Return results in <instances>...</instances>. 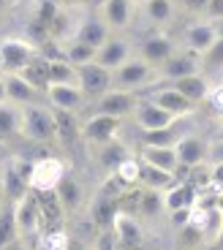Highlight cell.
<instances>
[{
	"instance_id": "e575fe53",
	"label": "cell",
	"mask_w": 223,
	"mask_h": 250,
	"mask_svg": "<svg viewBox=\"0 0 223 250\" xmlns=\"http://www.w3.org/2000/svg\"><path fill=\"white\" fill-rule=\"evenodd\" d=\"M199 62H201V74H212V71H218L221 74L223 71V38H215L212 41V46L204 52V55H199Z\"/></svg>"
},
{
	"instance_id": "f6af8a7d",
	"label": "cell",
	"mask_w": 223,
	"mask_h": 250,
	"mask_svg": "<svg viewBox=\"0 0 223 250\" xmlns=\"http://www.w3.org/2000/svg\"><path fill=\"white\" fill-rule=\"evenodd\" d=\"M210 25H212L215 38H223V17H221V19H210Z\"/></svg>"
},
{
	"instance_id": "4fadbf2b",
	"label": "cell",
	"mask_w": 223,
	"mask_h": 250,
	"mask_svg": "<svg viewBox=\"0 0 223 250\" xmlns=\"http://www.w3.org/2000/svg\"><path fill=\"white\" fill-rule=\"evenodd\" d=\"M134 55H136V52H134V44H131L128 38L120 36V33H112L104 44L98 46V52H95V62L104 65V68H109V71H114L117 65H123V62Z\"/></svg>"
},
{
	"instance_id": "4dcf8cb0",
	"label": "cell",
	"mask_w": 223,
	"mask_h": 250,
	"mask_svg": "<svg viewBox=\"0 0 223 250\" xmlns=\"http://www.w3.org/2000/svg\"><path fill=\"white\" fill-rule=\"evenodd\" d=\"M55 123H57V142L71 144L74 139H82V123L76 120L74 112H57L55 109Z\"/></svg>"
},
{
	"instance_id": "7402d4cb",
	"label": "cell",
	"mask_w": 223,
	"mask_h": 250,
	"mask_svg": "<svg viewBox=\"0 0 223 250\" xmlns=\"http://www.w3.org/2000/svg\"><path fill=\"white\" fill-rule=\"evenodd\" d=\"M139 161H144V163H150V166H158V169L172 171V174L180 177V158H177V147H155V144H142Z\"/></svg>"
},
{
	"instance_id": "e0dca14e",
	"label": "cell",
	"mask_w": 223,
	"mask_h": 250,
	"mask_svg": "<svg viewBox=\"0 0 223 250\" xmlns=\"http://www.w3.org/2000/svg\"><path fill=\"white\" fill-rule=\"evenodd\" d=\"M109 36H112V27L104 22V17H101L98 11H90L87 17H82L79 25L71 33V38H76V41H82V44H87V46H95V49H98Z\"/></svg>"
},
{
	"instance_id": "d4e9b609",
	"label": "cell",
	"mask_w": 223,
	"mask_h": 250,
	"mask_svg": "<svg viewBox=\"0 0 223 250\" xmlns=\"http://www.w3.org/2000/svg\"><path fill=\"white\" fill-rule=\"evenodd\" d=\"M161 199H163V209H166V212H177V209H191V207L196 204L199 193H196L193 185L177 180L172 188L161 190Z\"/></svg>"
},
{
	"instance_id": "5bb4252c",
	"label": "cell",
	"mask_w": 223,
	"mask_h": 250,
	"mask_svg": "<svg viewBox=\"0 0 223 250\" xmlns=\"http://www.w3.org/2000/svg\"><path fill=\"white\" fill-rule=\"evenodd\" d=\"M44 95H46V104H49L52 109H57V112L79 114V109L87 104V98H85L79 84H46Z\"/></svg>"
},
{
	"instance_id": "ba28073f",
	"label": "cell",
	"mask_w": 223,
	"mask_h": 250,
	"mask_svg": "<svg viewBox=\"0 0 223 250\" xmlns=\"http://www.w3.org/2000/svg\"><path fill=\"white\" fill-rule=\"evenodd\" d=\"M139 98L136 93H128V90H114L112 87L109 93H104L101 98L93 101V112L90 114H109V117H131L134 109H136Z\"/></svg>"
},
{
	"instance_id": "60d3db41",
	"label": "cell",
	"mask_w": 223,
	"mask_h": 250,
	"mask_svg": "<svg viewBox=\"0 0 223 250\" xmlns=\"http://www.w3.org/2000/svg\"><path fill=\"white\" fill-rule=\"evenodd\" d=\"M207 3L210 0H177V6H182L185 11L196 14V17H204L207 14Z\"/></svg>"
},
{
	"instance_id": "d6a6232c",
	"label": "cell",
	"mask_w": 223,
	"mask_h": 250,
	"mask_svg": "<svg viewBox=\"0 0 223 250\" xmlns=\"http://www.w3.org/2000/svg\"><path fill=\"white\" fill-rule=\"evenodd\" d=\"M63 57L68 62H74V65H85V62H93L95 60V46H87L82 44V41H76V38H68V41H63Z\"/></svg>"
},
{
	"instance_id": "ac0fdd59",
	"label": "cell",
	"mask_w": 223,
	"mask_h": 250,
	"mask_svg": "<svg viewBox=\"0 0 223 250\" xmlns=\"http://www.w3.org/2000/svg\"><path fill=\"white\" fill-rule=\"evenodd\" d=\"M134 123L142 128V131H158V128H169V125H174L180 117H174L172 112H166V109L155 106L153 101H139L136 109H134Z\"/></svg>"
},
{
	"instance_id": "9c48e42d",
	"label": "cell",
	"mask_w": 223,
	"mask_h": 250,
	"mask_svg": "<svg viewBox=\"0 0 223 250\" xmlns=\"http://www.w3.org/2000/svg\"><path fill=\"white\" fill-rule=\"evenodd\" d=\"M79 71V87L85 93V98L93 104L95 98H101L104 93L112 90V71L98 65V62H85V65H76Z\"/></svg>"
},
{
	"instance_id": "4316f807",
	"label": "cell",
	"mask_w": 223,
	"mask_h": 250,
	"mask_svg": "<svg viewBox=\"0 0 223 250\" xmlns=\"http://www.w3.org/2000/svg\"><path fill=\"white\" fill-rule=\"evenodd\" d=\"M17 136H22V106L3 101L0 104V144L14 142Z\"/></svg>"
},
{
	"instance_id": "cb8c5ba5",
	"label": "cell",
	"mask_w": 223,
	"mask_h": 250,
	"mask_svg": "<svg viewBox=\"0 0 223 250\" xmlns=\"http://www.w3.org/2000/svg\"><path fill=\"white\" fill-rule=\"evenodd\" d=\"M55 196H57V201L63 204L66 215L79 212L82 204H85V188H82V182L76 180L74 174H68V171H66V177L60 180V185L55 188Z\"/></svg>"
},
{
	"instance_id": "7a4b0ae2",
	"label": "cell",
	"mask_w": 223,
	"mask_h": 250,
	"mask_svg": "<svg viewBox=\"0 0 223 250\" xmlns=\"http://www.w3.org/2000/svg\"><path fill=\"white\" fill-rule=\"evenodd\" d=\"M22 139L33 144H49L57 142V123H55V109L44 104H30L22 106Z\"/></svg>"
},
{
	"instance_id": "484cf974",
	"label": "cell",
	"mask_w": 223,
	"mask_h": 250,
	"mask_svg": "<svg viewBox=\"0 0 223 250\" xmlns=\"http://www.w3.org/2000/svg\"><path fill=\"white\" fill-rule=\"evenodd\" d=\"M120 204H117V196H109L106 190H98L93 201H90V209H87V218L93 220L98 229H112V220L117 215Z\"/></svg>"
},
{
	"instance_id": "ab89813d",
	"label": "cell",
	"mask_w": 223,
	"mask_h": 250,
	"mask_svg": "<svg viewBox=\"0 0 223 250\" xmlns=\"http://www.w3.org/2000/svg\"><path fill=\"white\" fill-rule=\"evenodd\" d=\"M207 104H210V109H215V112H223V82H218V84H212L210 93H207Z\"/></svg>"
},
{
	"instance_id": "c3c4849f",
	"label": "cell",
	"mask_w": 223,
	"mask_h": 250,
	"mask_svg": "<svg viewBox=\"0 0 223 250\" xmlns=\"http://www.w3.org/2000/svg\"><path fill=\"white\" fill-rule=\"evenodd\" d=\"M11 6H14V0H0V17H3V14H6Z\"/></svg>"
},
{
	"instance_id": "836d02e7",
	"label": "cell",
	"mask_w": 223,
	"mask_h": 250,
	"mask_svg": "<svg viewBox=\"0 0 223 250\" xmlns=\"http://www.w3.org/2000/svg\"><path fill=\"white\" fill-rule=\"evenodd\" d=\"M139 171H142V163H139V158L128 155V158H123V161L114 166V171H109V174H114L125 188H134V185H139Z\"/></svg>"
},
{
	"instance_id": "83f0119b",
	"label": "cell",
	"mask_w": 223,
	"mask_h": 250,
	"mask_svg": "<svg viewBox=\"0 0 223 250\" xmlns=\"http://www.w3.org/2000/svg\"><path fill=\"white\" fill-rule=\"evenodd\" d=\"M166 84H172L174 90H180L191 104H201V101L207 98V93H210V87H212L204 74H191V76H182V79H177V82H166Z\"/></svg>"
},
{
	"instance_id": "b9f144b4",
	"label": "cell",
	"mask_w": 223,
	"mask_h": 250,
	"mask_svg": "<svg viewBox=\"0 0 223 250\" xmlns=\"http://www.w3.org/2000/svg\"><path fill=\"white\" fill-rule=\"evenodd\" d=\"M114 242H117V237H114V231H104L98 237V245H95V250H114Z\"/></svg>"
},
{
	"instance_id": "8d00e7d4",
	"label": "cell",
	"mask_w": 223,
	"mask_h": 250,
	"mask_svg": "<svg viewBox=\"0 0 223 250\" xmlns=\"http://www.w3.org/2000/svg\"><path fill=\"white\" fill-rule=\"evenodd\" d=\"M123 158H128V150H125L117 139L109 142V144H101V166H104L106 171H114V166H117Z\"/></svg>"
},
{
	"instance_id": "2e32d148",
	"label": "cell",
	"mask_w": 223,
	"mask_h": 250,
	"mask_svg": "<svg viewBox=\"0 0 223 250\" xmlns=\"http://www.w3.org/2000/svg\"><path fill=\"white\" fill-rule=\"evenodd\" d=\"M139 11L136 0H104V6L98 8V14L104 17V22L112 27V33L125 30L134 25V17Z\"/></svg>"
},
{
	"instance_id": "f546056e",
	"label": "cell",
	"mask_w": 223,
	"mask_h": 250,
	"mask_svg": "<svg viewBox=\"0 0 223 250\" xmlns=\"http://www.w3.org/2000/svg\"><path fill=\"white\" fill-rule=\"evenodd\" d=\"M46 74H49V84H79V71L66 57L46 62Z\"/></svg>"
},
{
	"instance_id": "603a6c76",
	"label": "cell",
	"mask_w": 223,
	"mask_h": 250,
	"mask_svg": "<svg viewBox=\"0 0 223 250\" xmlns=\"http://www.w3.org/2000/svg\"><path fill=\"white\" fill-rule=\"evenodd\" d=\"M212 41H215V33H212L210 19H199V22L188 25L185 33H182V44H185V49L193 52V55H204L212 46Z\"/></svg>"
},
{
	"instance_id": "ffe728a7",
	"label": "cell",
	"mask_w": 223,
	"mask_h": 250,
	"mask_svg": "<svg viewBox=\"0 0 223 250\" xmlns=\"http://www.w3.org/2000/svg\"><path fill=\"white\" fill-rule=\"evenodd\" d=\"M207 152H210V142H204L196 133H185L177 144V158H180V169H193L207 163Z\"/></svg>"
},
{
	"instance_id": "52a82bcc",
	"label": "cell",
	"mask_w": 223,
	"mask_h": 250,
	"mask_svg": "<svg viewBox=\"0 0 223 250\" xmlns=\"http://www.w3.org/2000/svg\"><path fill=\"white\" fill-rule=\"evenodd\" d=\"M120 125H123L120 117H109V114H87V117L82 120V139H85L87 144H95V147L109 144V142L117 139Z\"/></svg>"
},
{
	"instance_id": "ee69618b",
	"label": "cell",
	"mask_w": 223,
	"mask_h": 250,
	"mask_svg": "<svg viewBox=\"0 0 223 250\" xmlns=\"http://www.w3.org/2000/svg\"><path fill=\"white\" fill-rule=\"evenodd\" d=\"M0 250H27V242L22 237H17V239H11L8 245H3Z\"/></svg>"
},
{
	"instance_id": "d590c367",
	"label": "cell",
	"mask_w": 223,
	"mask_h": 250,
	"mask_svg": "<svg viewBox=\"0 0 223 250\" xmlns=\"http://www.w3.org/2000/svg\"><path fill=\"white\" fill-rule=\"evenodd\" d=\"M38 248L41 250H71V237L66 229H49V231H41Z\"/></svg>"
},
{
	"instance_id": "277c9868",
	"label": "cell",
	"mask_w": 223,
	"mask_h": 250,
	"mask_svg": "<svg viewBox=\"0 0 223 250\" xmlns=\"http://www.w3.org/2000/svg\"><path fill=\"white\" fill-rule=\"evenodd\" d=\"M38 55V46L25 38H0V74H22L27 62Z\"/></svg>"
},
{
	"instance_id": "3957f363",
	"label": "cell",
	"mask_w": 223,
	"mask_h": 250,
	"mask_svg": "<svg viewBox=\"0 0 223 250\" xmlns=\"http://www.w3.org/2000/svg\"><path fill=\"white\" fill-rule=\"evenodd\" d=\"M30 163H33V158H22V155H14L3 163V169H0V188H3L8 204H17L22 196L30 193V182H27Z\"/></svg>"
},
{
	"instance_id": "8992f818",
	"label": "cell",
	"mask_w": 223,
	"mask_h": 250,
	"mask_svg": "<svg viewBox=\"0 0 223 250\" xmlns=\"http://www.w3.org/2000/svg\"><path fill=\"white\" fill-rule=\"evenodd\" d=\"M14 218H17V231L22 239L41 237L44 215H41V204H38L36 190H30L27 196H22V199L14 204Z\"/></svg>"
},
{
	"instance_id": "30bf717a",
	"label": "cell",
	"mask_w": 223,
	"mask_h": 250,
	"mask_svg": "<svg viewBox=\"0 0 223 250\" xmlns=\"http://www.w3.org/2000/svg\"><path fill=\"white\" fill-rule=\"evenodd\" d=\"M191 74H201V62H199V55L188 49H174L166 60L158 65V76L161 82H177L182 76H191Z\"/></svg>"
},
{
	"instance_id": "7bdbcfd3",
	"label": "cell",
	"mask_w": 223,
	"mask_h": 250,
	"mask_svg": "<svg viewBox=\"0 0 223 250\" xmlns=\"http://www.w3.org/2000/svg\"><path fill=\"white\" fill-rule=\"evenodd\" d=\"M221 17H223V0H210L204 19H221Z\"/></svg>"
},
{
	"instance_id": "6da1fadb",
	"label": "cell",
	"mask_w": 223,
	"mask_h": 250,
	"mask_svg": "<svg viewBox=\"0 0 223 250\" xmlns=\"http://www.w3.org/2000/svg\"><path fill=\"white\" fill-rule=\"evenodd\" d=\"M155 84H161L158 68L142 60L139 55L128 57L123 65L112 71V87L114 90H128V93H139V90H150Z\"/></svg>"
},
{
	"instance_id": "44dd1931",
	"label": "cell",
	"mask_w": 223,
	"mask_h": 250,
	"mask_svg": "<svg viewBox=\"0 0 223 250\" xmlns=\"http://www.w3.org/2000/svg\"><path fill=\"white\" fill-rule=\"evenodd\" d=\"M139 8H142L144 19H147L150 25L155 30H163L166 25H172L174 19H177V0H136Z\"/></svg>"
},
{
	"instance_id": "f35d334b",
	"label": "cell",
	"mask_w": 223,
	"mask_h": 250,
	"mask_svg": "<svg viewBox=\"0 0 223 250\" xmlns=\"http://www.w3.org/2000/svg\"><path fill=\"white\" fill-rule=\"evenodd\" d=\"M207 188H210L218 199L223 196V161H215L210 166V185H207Z\"/></svg>"
},
{
	"instance_id": "7dc6e473",
	"label": "cell",
	"mask_w": 223,
	"mask_h": 250,
	"mask_svg": "<svg viewBox=\"0 0 223 250\" xmlns=\"http://www.w3.org/2000/svg\"><path fill=\"white\" fill-rule=\"evenodd\" d=\"M3 101H8V98H6V79L0 74V104H3Z\"/></svg>"
},
{
	"instance_id": "681fc988",
	"label": "cell",
	"mask_w": 223,
	"mask_h": 250,
	"mask_svg": "<svg viewBox=\"0 0 223 250\" xmlns=\"http://www.w3.org/2000/svg\"><path fill=\"white\" fill-rule=\"evenodd\" d=\"M6 207H8V199H6V193H3V188H0V212H3Z\"/></svg>"
},
{
	"instance_id": "f907efd6",
	"label": "cell",
	"mask_w": 223,
	"mask_h": 250,
	"mask_svg": "<svg viewBox=\"0 0 223 250\" xmlns=\"http://www.w3.org/2000/svg\"><path fill=\"white\" fill-rule=\"evenodd\" d=\"M221 82H223V71H221Z\"/></svg>"
},
{
	"instance_id": "d6986e66",
	"label": "cell",
	"mask_w": 223,
	"mask_h": 250,
	"mask_svg": "<svg viewBox=\"0 0 223 250\" xmlns=\"http://www.w3.org/2000/svg\"><path fill=\"white\" fill-rule=\"evenodd\" d=\"M112 231H114L117 242L125 248H142L144 242V229L139 218L134 212H125V209H117V215L112 220Z\"/></svg>"
},
{
	"instance_id": "8fae6325",
	"label": "cell",
	"mask_w": 223,
	"mask_h": 250,
	"mask_svg": "<svg viewBox=\"0 0 223 250\" xmlns=\"http://www.w3.org/2000/svg\"><path fill=\"white\" fill-rule=\"evenodd\" d=\"M174 49H177V44H174V38L169 36L166 30H150L147 36H142V41H139L136 55L158 68Z\"/></svg>"
},
{
	"instance_id": "7c38bea8",
	"label": "cell",
	"mask_w": 223,
	"mask_h": 250,
	"mask_svg": "<svg viewBox=\"0 0 223 250\" xmlns=\"http://www.w3.org/2000/svg\"><path fill=\"white\" fill-rule=\"evenodd\" d=\"M147 101H153L155 106L166 109V112H172L174 117H180V120L188 117V114H193V109H196V104H191L180 90H174L172 84H163V82L155 84V87H150Z\"/></svg>"
},
{
	"instance_id": "bcb514c9",
	"label": "cell",
	"mask_w": 223,
	"mask_h": 250,
	"mask_svg": "<svg viewBox=\"0 0 223 250\" xmlns=\"http://www.w3.org/2000/svg\"><path fill=\"white\" fill-rule=\"evenodd\" d=\"M82 3H85V6L90 8V11H98V8L104 6V0H82Z\"/></svg>"
},
{
	"instance_id": "1f68e13d",
	"label": "cell",
	"mask_w": 223,
	"mask_h": 250,
	"mask_svg": "<svg viewBox=\"0 0 223 250\" xmlns=\"http://www.w3.org/2000/svg\"><path fill=\"white\" fill-rule=\"evenodd\" d=\"M185 133L177 128V123L169 128H158V131H142V144H155V147H177Z\"/></svg>"
},
{
	"instance_id": "f1b7e54d",
	"label": "cell",
	"mask_w": 223,
	"mask_h": 250,
	"mask_svg": "<svg viewBox=\"0 0 223 250\" xmlns=\"http://www.w3.org/2000/svg\"><path fill=\"white\" fill-rule=\"evenodd\" d=\"M142 163V171H139V185H144L147 190H166V188H172L174 182L180 180L177 174H172V171H163L158 169V166H150V163L139 161Z\"/></svg>"
},
{
	"instance_id": "9a60e30c",
	"label": "cell",
	"mask_w": 223,
	"mask_h": 250,
	"mask_svg": "<svg viewBox=\"0 0 223 250\" xmlns=\"http://www.w3.org/2000/svg\"><path fill=\"white\" fill-rule=\"evenodd\" d=\"M3 79H6V98L17 106H30V104H44L46 101L44 90H38L22 74H3Z\"/></svg>"
},
{
	"instance_id": "5b68a950",
	"label": "cell",
	"mask_w": 223,
	"mask_h": 250,
	"mask_svg": "<svg viewBox=\"0 0 223 250\" xmlns=\"http://www.w3.org/2000/svg\"><path fill=\"white\" fill-rule=\"evenodd\" d=\"M63 177H66V163L55 155H41L33 158L27 182H30V190H36V193H49L60 185Z\"/></svg>"
},
{
	"instance_id": "74e56055",
	"label": "cell",
	"mask_w": 223,
	"mask_h": 250,
	"mask_svg": "<svg viewBox=\"0 0 223 250\" xmlns=\"http://www.w3.org/2000/svg\"><path fill=\"white\" fill-rule=\"evenodd\" d=\"M17 237H19V231H17V218H14V204H8L6 209L0 212V248L8 245Z\"/></svg>"
}]
</instances>
